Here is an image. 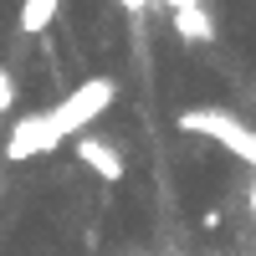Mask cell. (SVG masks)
<instances>
[{
  "instance_id": "cell-4",
  "label": "cell",
  "mask_w": 256,
  "mask_h": 256,
  "mask_svg": "<svg viewBox=\"0 0 256 256\" xmlns=\"http://www.w3.org/2000/svg\"><path fill=\"white\" fill-rule=\"evenodd\" d=\"M72 148H77V164H82V169H92L102 184H118V180H123V154H118L108 138L82 134V138H72Z\"/></svg>"
},
{
  "instance_id": "cell-9",
  "label": "cell",
  "mask_w": 256,
  "mask_h": 256,
  "mask_svg": "<svg viewBox=\"0 0 256 256\" xmlns=\"http://www.w3.org/2000/svg\"><path fill=\"white\" fill-rule=\"evenodd\" d=\"M148 6V0H123V10H144Z\"/></svg>"
},
{
  "instance_id": "cell-2",
  "label": "cell",
  "mask_w": 256,
  "mask_h": 256,
  "mask_svg": "<svg viewBox=\"0 0 256 256\" xmlns=\"http://www.w3.org/2000/svg\"><path fill=\"white\" fill-rule=\"evenodd\" d=\"M180 128H184V134L216 138L226 154H236L241 164L256 169V128H251L246 118H236L230 108H184V113H180Z\"/></svg>"
},
{
  "instance_id": "cell-3",
  "label": "cell",
  "mask_w": 256,
  "mask_h": 256,
  "mask_svg": "<svg viewBox=\"0 0 256 256\" xmlns=\"http://www.w3.org/2000/svg\"><path fill=\"white\" fill-rule=\"evenodd\" d=\"M56 138H52V128H46V113H26L16 128H10V138H6V159L10 164H26V159H41V154H52Z\"/></svg>"
},
{
  "instance_id": "cell-7",
  "label": "cell",
  "mask_w": 256,
  "mask_h": 256,
  "mask_svg": "<svg viewBox=\"0 0 256 256\" xmlns=\"http://www.w3.org/2000/svg\"><path fill=\"white\" fill-rule=\"evenodd\" d=\"M159 6H164L169 16H190V10H205L200 0H159Z\"/></svg>"
},
{
  "instance_id": "cell-1",
  "label": "cell",
  "mask_w": 256,
  "mask_h": 256,
  "mask_svg": "<svg viewBox=\"0 0 256 256\" xmlns=\"http://www.w3.org/2000/svg\"><path fill=\"white\" fill-rule=\"evenodd\" d=\"M113 98H118V82H113V77H88V82H77V88L46 113L52 138H56V144L82 138V134L92 128V118H102V113L113 108Z\"/></svg>"
},
{
  "instance_id": "cell-10",
  "label": "cell",
  "mask_w": 256,
  "mask_h": 256,
  "mask_svg": "<svg viewBox=\"0 0 256 256\" xmlns=\"http://www.w3.org/2000/svg\"><path fill=\"white\" fill-rule=\"evenodd\" d=\"M251 216H256V184H251Z\"/></svg>"
},
{
  "instance_id": "cell-8",
  "label": "cell",
  "mask_w": 256,
  "mask_h": 256,
  "mask_svg": "<svg viewBox=\"0 0 256 256\" xmlns=\"http://www.w3.org/2000/svg\"><path fill=\"white\" fill-rule=\"evenodd\" d=\"M220 220H226V216H220L216 205H210V210H200V226H205V230H220Z\"/></svg>"
},
{
  "instance_id": "cell-5",
  "label": "cell",
  "mask_w": 256,
  "mask_h": 256,
  "mask_svg": "<svg viewBox=\"0 0 256 256\" xmlns=\"http://www.w3.org/2000/svg\"><path fill=\"white\" fill-rule=\"evenodd\" d=\"M56 10H62V0H20V16H16L20 36H46Z\"/></svg>"
},
{
  "instance_id": "cell-6",
  "label": "cell",
  "mask_w": 256,
  "mask_h": 256,
  "mask_svg": "<svg viewBox=\"0 0 256 256\" xmlns=\"http://www.w3.org/2000/svg\"><path fill=\"white\" fill-rule=\"evenodd\" d=\"M20 98V88H16V77L6 72V67H0V113H10V102Z\"/></svg>"
}]
</instances>
